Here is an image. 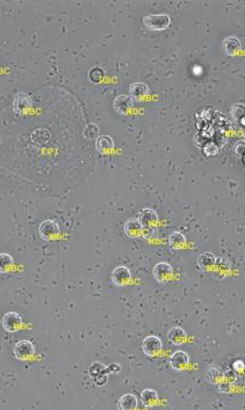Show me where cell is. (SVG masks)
Wrapping results in <instances>:
<instances>
[{
  "label": "cell",
  "mask_w": 245,
  "mask_h": 410,
  "mask_svg": "<svg viewBox=\"0 0 245 410\" xmlns=\"http://www.w3.org/2000/svg\"><path fill=\"white\" fill-rule=\"evenodd\" d=\"M143 27L148 30H154V32H162L170 27L171 24V18L167 14H153L145 15L142 19Z\"/></svg>",
  "instance_id": "1"
},
{
  "label": "cell",
  "mask_w": 245,
  "mask_h": 410,
  "mask_svg": "<svg viewBox=\"0 0 245 410\" xmlns=\"http://www.w3.org/2000/svg\"><path fill=\"white\" fill-rule=\"evenodd\" d=\"M163 349L162 340L156 335H149L142 342V350L147 357H155Z\"/></svg>",
  "instance_id": "2"
},
{
  "label": "cell",
  "mask_w": 245,
  "mask_h": 410,
  "mask_svg": "<svg viewBox=\"0 0 245 410\" xmlns=\"http://www.w3.org/2000/svg\"><path fill=\"white\" fill-rule=\"evenodd\" d=\"M14 357L19 360H27L35 355V346L30 341L22 340L15 344L13 349Z\"/></svg>",
  "instance_id": "3"
},
{
  "label": "cell",
  "mask_w": 245,
  "mask_h": 410,
  "mask_svg": "<svg viewBox=\"0 0 245 410\" xmlns=\"http://www.w3.org/2000/svg\"><path fill=\"white\" fill-rule=\"evenodd\" d=\"M130 279H132V272H130V270L125 266H116L111 273V284L115 285L117 287H126Z\"/></svg>",
  "instance_id": "4"
},
{
  "label": "cell",
  "mask_w": 245,
  "mask_h": 410,
  "mask_svg": "<svg viewBox=\"0 0 245 410\" xmlns=\"http://www.w3.org/2000/svg\"><path fill=\"white\" fill-rule=\"evenodd\" d=\"M58 233H60V226L55 220H45L39 226V235L43 241H50Z\"/></svg>",
  "instance_id": "5"
},
{
  "label": "cell",
  "mask_w": 245,
  "mask_h": 410,
  "mask_svg": "<svg viewBox=\"0 0 245 410\" xmlns=\"http://www.w3.org/2000/svg\"><path fill=\"white\" fill-rule=\"evenodd\" d=\"M1 326L7 333H15L22 326V318L17 312H7L2 316Z\"/></svg>",
  "instance_id": "6"
},
{
  "label": "cell",
  "mask_w": 245,
  "mask_h": 410,
  "mask_svg": "<svg viewBox=\"0 0 245 410\" xmlns=\"http://www.w3.org/2000/svg\"><path fill=\"white\" fill-rule=\"evenodd\" d=\"M12 107H13V111L17 115L26 114V111L32 108V99H30V96L26 94V93H18V94L15 95Z\"/></svg>",
  "instance_id": "7"
},
{
  "label": "cell",
  "mask_w": 245,
  "mask_h": 410,
  "mask_svg": "<svg viewBox=\"0 0 245 410\" xmlns=\"http://www.w3.org/2000/svg\"><path fill=\"white\" fill-rule=\"evenodd\" d=\"M154 278L158 283H166L173 275V268L170 263L159 262L154 266L153 270Z\"/></svg>",
  "instance_id": "8"
},
{
  "label": "cell",
  "mask_w": 245,
  "mask_h": 410,
  "mask_svg": "<svg viewBox=\"0 0 245 410\" xmlns=\"http://www.w3.org/2000/svg\"><path fill=\"white\" fill-rule=\"evenodd\" d=\"M133 103H134V101H133V99L129 95H117L114 99L113 108L117 114L127 115L129 113V110L132 109Z\"/></svg>",
  "instance_id": "9"
},
{
  "label": "cell",
  "mask_w": 245,
  "mask_h": 410,
  "mask_svg": "<svg viewBox=\"0 0 245 410\" xmlns=\"http://www.w3.org/2000/svg\"><path fill=\"white\" fill-rule=\"evenodd\" d=\"M123 231H125L127 237L135 239L142 235L143 227H142L137 217H135V218H129L126 220L125 225H123Z\"/></svg>",
  "instance_id": "10"
},
{
  "label": "cell",
  "mask_w": 245,
  "mask_h": 410,
  "mask_svg": "<svg viewBox=\"0 0 245 410\" xmlns=\"http://www.w3.org/2000/svg\"><path fill=\"white\" fill-rule=\"evenodd\" d=\"M190 363V356L185 351H176L170 357V365L175 371H181Z\"/></svg>",
  "instance_id": "11"
},
{
  "label": "cell",
  "mask_w": 245,
  "mask_h": 410,
  "mask_svg": "<svg viewBox=\"0 0 245 410\" xmlns=\"http://www.w3.org/2000/svg\"><path fill=\"white\" fill-rule=\"evenodd\" d=\"M222 49L225 55L232 57V56H236L238 54V51L242 49V43L237 37L229 36L224 40V41H223Z\"/></svg>",
  "instance_id": "12"
},
{
  "label": "cell",
  "mask_w": 245,
  "mask_h": 410,
  "mask_svg": "<svg viewBox=\"0 0 245 410\" xmlns=\"http://www.w3.org/2000/svg\"><path fill=\"white\" fill-rule=\"evenodd\" d=\"M138 220L141 223L142 227L148 228L150 227L153 224H155L158 220V214L154 209H150V207H145L139 212L138 214Z\"/></svg>",
  "instance_id": "13"
},
{
  "label": "cell",
  "mask_w": 245,
  "mask_h": 410,
  "mask_svg": "<svg viewBox=\"0 0 245 410\" xmlns=\"http://www.w3.org/2000/svg\"><path fill=\"white\" fill-rule=\"evenodd\" d=\"M138 407L137 396L133 393L123 394L117 402V408L121 410H135Z\"/></svg>",
  "instance_id": "14"
},
{
  "label": "cell",
  "mask_w": 245,
  "mask_h": 410,
  "mask_svg": "<svg viewBox=\"0 0 245 410\" xmlns=\"http://www.w3.org/2000/svg\"><path fill=\"white\" fill-rule=\"evenodd\" d=\"M216 262V256L214 255L210 251H204V253L200 254L199 257H198V266L202 270V271H208L209 269H212L214 266H215Z\"/></svg>",
  "instance_id": "15"
},
{
  "label": "cell",
  "mask_w": 245,
  "mask_h": 410,
  "mask_svg": "<svg viewBox=\"0 0 245 410\" xmlns=\"http://www.w3.org/2000/svg\"><path fill=\"white\" fill-rule=\"evenodd\" d=\"M139 399H141V403L143 405V407H145V408H151V407H154L158 401V393L157 390H153V388H148V390H144L143 392L141 393Z\"/></svg>",
  "instance_id": "16"
},
{
  "label": "cell",
  "mask_w": 245,
  "mask_h": 410,
  "mask_svg": "<svg viewBox=\"0 0 245 410\" xmlns=\"http://www.w3.org/2000/svg\"><path fill=\"white\" fill-rule=\"evenodd\" d=\"M95 148L99 153H106L114 148V141L110 136H99L95 139Z\"/></svg>",
  "instance_id": "17"
},
{
  "label": "cell",
  "mask_w": 245,
  "mask_h": 410,
  "mask_svg": "<svg viewBox=\"0 0 245 410\" xmlns=\"http://www.w3.org/2000/svg\"><path fill=\"white\" fill-rule=\"evenodd\" d=\"M167 338L175 346H180L186 338V330L181 327H173L167 331Z\"/></svg>",
  "instance_id": "18"
},
{
  "label": "cell",
  "mask_w": 245,
  "mask_h": 410,
  "mask_svg": "<svg viewBox=\"0 0 245 410\" xmlns=\"http://www.w3.org/2000/svg\"><path fill=\"white\" fill-rule=\"evenodd\" d=\"M129 94L132 99H142L149 94V87L144 82H134L129 87Z\"/></svg>",
  "instance_id": "19"
},
{
  "label": "cell",
  "mask_w": 245,
  "mask_h": 410,
  "mask_svg": "<svg viewBox=\"0 0 245 410\" xmlns=\"http://www.w3.org/2000/svg\"><path fill=\"white\" fill-rule=\"evenodd\" d=\"M244 110H245L244 103H235L230 109V114L232 116V120H234L236 123L240 124L242 128H244V126H245V113H244Z\"/></svg>",
  "instance_id": "20"
},
{
  "label": "cell",
  "mask_w": 245,
  "mask_h": 410,
  "mask_svg": "<svg viewBox=\"0 0 245 410\" xmlns=\"http://www.w3.org/2000/svg\"><path fill=\"white\" fill-rule=\"evenodd\" d=\"M186 242H187L186 237L180 232H173L169 237V246L175 250L181 249L186 245Z\"/></svg>",
  "instance_id": "21"
},
{
  "label": "cell",
  "mask_w": 245,
  "mask_h": 410,
  "mask_svg": "<svg viewBox=\"0 0 245 410\" xmlns=\"http://www.w3.org/2000/svg\"><path fill=\"white\" fill-rule=\"evenodd\" d=\"M51 138V133L49 132V130L45 129H37L34 130L30 135V139H32L33 143H39V144H46L49 143Z\"/></svg>",
  "instance_id": "22"
},
{
  "label": "cell",
  "mask_w": 245,
  "mask_h": 410,
  "mask_svg": "<svg viewBox=\"0 0 245 410\" xmlns=\"http://www.w3.org/2000/svg\"><path fill=\"white\" fill-rule=\"evenodd\" d=\"M207 381H209L210 384H218L223 379V372L222 369L219 368V366H210L207 371L206 374Z\"/></svg>",
  "instance_id": "23"
},
{
  "label": "cell",
  "mask_w": 245,
  "mask_h": 410,
  "mask_svg": "<svg viewBox=\"0 0 245 410\" xmlns=\"http://www.w3.org/2000/svg\"><path fill=\"white\" fill-rule=\"evenodd\" d=\"M14 265V260L8 253H0V273H7Z\"/></svg>",
  "instance_id": "24"
},
{
  "label": "cell",
  "mask_w": 245,
  "mask_h": 410,
  "mask_svg": "<svg viewBox=\"0 0 245 410\" xmlns=\"http://www.w3.org/2000/svg\"><path fill=\"white\" fill-rule=\"evenodd\" d=\"M99 126L95 123H89L84 129L83 135L88 141H95L99 137Z\"/></svg>",
  "instance_id": "25"
},
{
  "label": "cell",
  "mask_w": 245,
  "mask_h": 410,
  "mask_svg": "<svg viewBox=\"0 0 245 410\" xmlns=\"http://www.w3.org/2000/svg\"><path fill=\"white\" fill-rule=\"evenodd\" d=\"M105 76V71L101 67H93L89 72V79L93 83H99Z\"/></svg>",
  "instance_id": "26"
},
{
  "label": "cell",
  "mask_w": 245,
  "mask_h": 410,
  "mask_svg": "<svg viewBox=\"0 0 245 410\" xmlns=\"http://www.w3.org/2000/svg\"><path fill=\"white\" fill-rule=\"evenodd\" d=\"M219 151H220V147L216 143L209 142L203 146V153L206 154L207 157H215V155H218Z\"/></svg>",
  "instance_id": "27"
},
{
  "label": "cell",
  "mask_w": 245,
  "mask_h": 410,
  "mask_svg": "<svg viewBox=\"0 0 245 410\" xmlns=\"http://www.w3.org/2000/svg\"><path fill=\"white\" fill-rule=\"evenodd\" d=\"M215 266H218L220 270H229L231 266L230 261L227 260V259H223V257H221V259H218V257H216Z\"/></svg>",
  "instance_id": "28"
},
{
  "label": "cell",
  "mask_w": 245,
  "mask_h": 410,
  "mask_svg": "<svg viewBox=\"0 0 245 410\" xmlns=\"http://www.w3.org/2000/svg\"><path fill=\"white\" fill-rule=\"evenodd\" d=\"M231 385L228 381H220V383L216 384V387H218V390L220 393H230L231 392Z\"/></svg>",
  "instance_id": "29"
},
{
  "label": "cell",
  "mask_w": 245,
  "mask_h": 410,
  "mask_svg": "<svg viewBox=\"0 0 245 410\" xmlns=\"http://www.w3.org/2000/svg\"><path fill=\"white\" fill-rule=\"evenodd\" d=\"M223 379H224L225 381H228V383L234 384L235 381L237 380V373L234 369H229V371H225L224 373H223Z\"/></svg>",
  "instance_id": "30"
},
{
  "label": "cell",
  "mask_w": 245,
  "mask_h": 410,
  "mask_svg": "<svg viewBox=\"0 0 245 410\" xmlns=\"http://www.w3.org/2000/svg\"><path fill=\"white\" fill-rule=\"evenodd\" d=\"M244 148H245V142L244 141L236 143V145H235V153H236L238 157L243 158Z\"/></svg>",
  "instance_id": "31"
},
{
  "label": "cell",
  "mask_w": 245,
  "mask_h": 410,
  "mask_svg": "<svg viewBox=\"0 0 245 410\" xmlns=\"http://www.w3.org/2000/svg\"><path fill=\"white\" fill-rule=\"evenodd\" d=\"M232 369H234L236 373H242L244 371V362L242 359H237L236 362L232 364Z\"/></svg>",
  "instance_id": "32"
}]
</instances>
